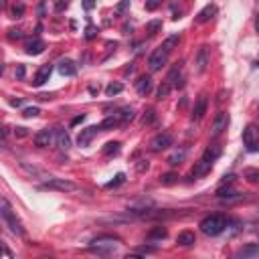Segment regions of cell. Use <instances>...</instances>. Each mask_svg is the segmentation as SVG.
<instances>
[{"instance_id": "30", "label": "cell", "mask_w": 259, "mask_h": 259, "mask_svg": "<svg viewBox=\"0 0 259 259\" xmlns=\"http://www.w3.org/2000/svg\"><path fill=\"white\" fill-rule=\"evenodd\" d=\"M160 28H162V20H150V22L146 24V30H148L150 34H156Z\"/></svg>"}, {"instance_id": "22", "label": "cell", "mask_w": 259, "mask_h": 259, "mask_svg": "<svg viewBox=\"0 0 259 259\" xmlns=\"http://www.w3.org/2000/svg\"><path fill=\"white\" fill-rule=\"evenodd\" d=\"M243 178H245L247 182H251V184L259 182V168H245V170H243Z\"/></svg>"}, {"instance_id": "46", "label": "cell", "mask_w": 259, "mask_h": 259, "mask_svg": "<svg viewBox=\"0 0 259 259\" xmlns=\"http://www.w3.org/2000/svg\"><path fill=\"white\" fill-rule=\"evenodd\" d=\"M144 168H148V162H142V164H138V170H144Z\"/></svg>"}, {"instance_id": "25", "label": "cell", "mask_w": 259, "mask_h": 259, "mask_svg": "<svg viewBox=\"0 0 259 259\" xmlns=\"http://www.w3.org/2000/svg\"><path fill=\"white\" fill-rule=\"evenodd\" d=\"M168 235V231L164 229V227H156V229H152L150 233H148V241H156V239H164Z\"/></svg>"}, {"instance_id": "14", "label": "cell", "mask_w": 259, "mask_h": 259, "mask_svg": "<svg viewBox=\"0 0 259 259\" xmlns=\"http://www.w3.org/2000/svg\"><path fill=\"white\" fill-rule=\"evenodd\" d=\"M55 144H57L61 150H69L71 138H69V134H67L63 127H55Z\"/></svg>"}, {"instance_id": "1", "label": "cell", "mask_w": 259, "mask_h": 259, "mask_svg": "<svg viewBox=\"0 0 259 259\" xmlns=\"http://www.w3.org/2000/svg\"><path fill=\"white\" fill-rule=\"evenodd\" d=\"M178 34H172V36H168L160 47H156L154 49V53L150 55V59H148V69L154 73V71H160L162 69V65H166V61H168V57H170V53L174 51V47L178 45Z\"/></svg>"}, {"instance_id": "38", "label": "cell", "mask_w": 259, "mask_h": 259, "mask_svg": "<svg viewBox=\"0 0 259 259\" xmlns=\"http://www.w3.org/2000/svg\"><path fill=\"white\" fill-rule=\"evenodd\" d=\"M24 77V65H18L16 67V79H22Z\"/></svg>"}, {"instance_id": "35", "label": "cell", "mask_w": 259, "mask_h": 259, "mask_svg": "<svg viewBox=\"0 0 259 259\" xmlns=\"http://www.w3.org/2000/svg\"><path fill=\"white\" fill-rule=\"evenodd\" d=\"M160 4H162V0H146V10L152 12V10H156Z\"/></svg>"}, {"instance_id": "47", "label": "cell", "mask_w": 259, "mask_h": 259, "mask_svg": "<svg viewBox=\"0 0 259 259\" xmlns=\"http://www.w3.org/2000/svg\"><path fill=\"white\" fill-rule=\"evenodd\" d=\"M255 30H257V32H259V14H257V16H255Z\"/></svg>"}, {"instance_id": "43", "label": "cell", "mask_w": 259, "mask_h": 259, "mask_svg": "<svg viewBox=\"0 0 259 259\" xmlns=\"http://www.w3.org/2000/svg\"><path fill=\"white\" fill-rule=\"evenodd\" d=\"M83 119H85V115H79V117H75V119H73V121H71V123H73V125H75V123H79V121H83Z\"/></svg>"}, {"instance_id": "23", "label": "cell", "mask_w": 259, "mask_h": 259, "mask_svg": "<svg viewBox=\"0 0 259 259\" xmlns=\"http://www.w3.org/2000/svg\"><path fill=\"white\" fill-rule=\"evenodd\" d=\"M119 121H121V119H119L117 115H109V117H105V119L101 121V130H103V132H107V130H113V127H115Z\"/></svg>"}, {"instance_id": "26", "label": "cell", "mask_w": 259, "mask_h": 259, "mask_svg": "<svg viewBox=\"0 0 259 259\" xmlns=\"http://www.w3.org/2000/svg\"><path fill=\"white\" fill-rule=\"evenodd\" d=\"M121 150V144L119 142H107L105 148H103V154L105 156H111V154H117Z\"/></svg>"}, {"instance_id": "29", "label": "cell", "mask_w": 259, "mask_h": 259, "mask_svg": "<svg viewBox=\"0 0 259 259\" xmlns=\"http://www.w3.org/2000/svg\"><path fill=\"white\" fill-rule=\"evenodd\" d=\"M123 91V85L121 83H109L107 87H105V93L111 97V95H117V93H121Z\"/></svg>"}, {"instance_id": "42", "label": "cell", "mask_w": 259, "mask_h": 259, "mask_svg": "<svg viewBox=\"0 0 259 259\" xmlns=\"http://www.w3.org/2000/svg\"><path fill=\"white\" fill-rule=\"evenodd\" d=\"M10 105H14V107L16 105H22V99H10Z\"/></svg>"}, {"instance_id": "36", "label": "cell", "mask_w": 259, "mask_h": 259, "mask_svg": "<svg viewBox=\"0 0 259 259\" xmlns=\"http://www.w3.org/2000/svg\"><path fill=\"white\" fill-rule=\"evenodd\" d=\"M154 117H156V115H154V109H148V111L144 113V119H142V121H144V123H152Z\"/></svg>"}, {"instance_id": "41", "label": "cell", "mask_w": 259, "mask_h": 259, "mask_svg": "<svg viewBox=\"0 0 259 259\" xmlns=\"http://www.w3.org/2000/svg\"><path fill=\"white\" fill-rule=\"evenodd\" d=\"M10 38H22V32H20V30H14V28H12V30H10Z\"/></svg>"}, {"instance_id": "32", "label": "cell", "mask_w": 259, "mask_h": 259, "mask_svg": "<svg viewBox=\"0 0 259 259\" xmlns=\"http://www.w3.org/2000/svg\"><path fill=\"white\" fill-rule=\"evenodd\" d=\"M123 180H125V176L119 172V174H115V178H113L111 182H107V184H105V188H115V186H119Z\"/></svg>"}, {"instance_id": "13", "label": "cell", "mask_w": 259, "mask_h": 259, "mask_svg": "<svg viewBox=\"0 0 259 259\" xmlns=\"http://www.w3.org/2000/svg\"><path fill=\"white\" fill-rule=\"evenodd\" d=\"M51 73H53V65H42L38 71H36V75H34V79H32V87H40V85H45L47 81H49V77H51Z\"/></svg>"}, {"instance_id": "40", "label": "cell", "mask_w": 259, "mask_h": 259, "mask_svg": "<svg viewBox=\"0 0 259 259\" xmlns=\"http://www.w3.org/2000/svg\"><path fill=\"white\" fill-rule=\"evenodd\" d=\"M87 38H93L95 36V26H87V34H85Z\"/></svg>"}, {"instance_id": "44", "label": "cell", "mask_w": 259, "mask_h": 259, "mask_svg": "<svg viewBox=\"0 0 259 259\" xmlns=\"http://www.w3.org/2000/svg\"><path fill=\"white\" fill-rule=\"evenodd\" d=\"M63 8H67V2H59L57 4V10H63Z\"/></svg>"}, {"instance_id": "31", "label": "cell", "mask_w": 259, "mask_h": 259, "mask_svg": "<svg viewBox=\"0 0 259 259\" xmlns=\"http://www.w3.org/2000/svg\"><path fill=\"white\" fill-rule=\"evenodd\" d=\"M176 180H178V174H174V172H166V174L160 176V182L162 184H174Z\"/></svg>"}, {"instance_id": "11", "label": "cell", "mask_w": 259, "mask_h": 259, "mask_svg": "<svg viewBox=\"0 0 259 259\" xmlns=\"http://www.w3.org/2000/svg\"><path fill=\"white\" fill-rule=\"evenodd\" d=\"M257 142H259V130H257V125L249 123V125L243 130V144H245L247 150H249V148L255 146Z\"/></svg>"}, {"instance_id": "19", "label": "cell", "mask_w": 259, "mask_h": 259, "mask_svg": "<svg viewBox=\"0 0 259 259\" xmlns=\"http://www.w3.org/2000/svg\"><path fill=\"white\" fill-rule=\"evenodd\" d=\"M136 91H138L140 95H148V93L152 91V79H150V75H142V77L136 81Z\"/></svg>"}, {"instance_id": "28", "label": "cell", "mask_w": 259, "mask_h": 259, "mask_svg": "<svg viewBox=\"0 0 259 259\" xmlns=\"http://www.w3.org/2000/svg\"><path fill=\"white\" fill-rule=\"evenodd\" d=\"M117 117H119L121 121H132V119H134V109H132V107H121V109L117 111Z\"/></svg>"}, {"instance_id": "17", "label": "cell", "mask_w": 259, "mask_h": 259, "mask_svg": "<svg viewBox=\"0 0 259 259\" xmlns=\"http://www.w3.org/2000/svg\"><path fill=\"white\" fill-rule=\"evenodd\" d=\"M57 69H59V73L65 75V77H73V75L77 73V67H75V63H73L71 59H61L59 65H57Z\"/></svg>"}, {"instance_id": "21", "label": "cell", "mask_w": 259, "mask_h": 259, "mask_svg": "<svg viewBox=\"0 0 259 259\" xmlns=\"http://www.w3.org/2000/svg\"><path fill=\"white\" fill-rule=\"evenodd\" d=\"M194 233L192 231H180L178 233V237H176V243L178 245H182V247H190V245H194Z\"/></svg>"}, {"instance_id": "37", "label": "cell", "mask_w": 259, "mask_h": 259, "mask_svg": "<svg viewBox=\"0 0 259 259\" xmlns=\"http://www.w3.org/2000/svg\"><path fill=\"white\" fill-rule=\"evenodd\" d=\"M22 12H24V4H16V6L12 8V14H14V18L22 16Z\"/></svg>"}, {"instance_id": "4", "label": "cell", "mask_w": 259, "mask_h": 259, "mask_svg": "<svg viewBox=\"0 0 259 259\" xmlns=\"http://www.w3.org/2000/svg\"><path fill=\"white\" fill-rule=\"evenodd\" d=\"M200 231L204 233V235H208V237H217V235H221L225 229H227V219L223 217V214H208V217H204L202 221H200Z\"/></svg>"}, {"instance_id": "2", "label": "cell", "mask_w": 259, "mask_h": 259, "mask_svg": "<svg viewBox=\"0 0 259 259\" xmlns=\"http://www.w3.org/2000/svg\"><path fill=\"white\" fill-rule=\"evenodd\" d=\"M221 156V148L219 146H208L206 150H204V154H202V158L196 162V166H194V170H192V178H198V176H204L210 168H212V162L217 160Z\"/></svg>"}, {"instance_id": "45", "label": "cell", "mask_w": 259, "mask_h": 259, "mask_svg": "<svg viewBox=\"0 0 259 259\" xmlns=\"http://www.w3.org/2000/svg\"><path fill=\"white\" fill-rule=\"evenodd\" d=\"M85 8H87V10L93 8V0H85Z\"/></svg>"}, {"instance_id": "7", "label": "cell", "mask_w": 259, "mask_h": 259, "mask_svg": "<svg viewBox=\"0 0 259 259\" xmlns=\"http://www.w3.org/2000/svg\"><path fill=\"white\" fill-rule=\"evenodd\" d=\"M227 125H229V113H227V111H219V113L214 115V119H212V130H210V136H212V138L221 136V134L227 130Z\"/></svg>"}, {"instance_id": "18", "label": "cell", "mask_w": 259, "mask_h": 259, "mask_svg": "<svg viewBox=\"0 0 259 259\" xmlns=\"http://www.w3.org/2000/svg\"><path fill=\"white\" fill-rule=\"evenodd\" d=\"M206 105H208V99L206 95H200L194 103V109H192V119H202V115L206 113Z\"/></svg>"}, {"instance_id": "20", "label": "cell", "mask_w": 259, "mask_h": 259, "mask_svg": "<svg viewBox=\"0 0 259 259\" xmlns=\"http://www.w3.org/2000/svg\"><path fill=\"white\" fill-rule=\"evenodd\" d=\"M24 51H26V55H40L45 51V42L40 38H32V40L26 42Z\"/></svg>"}, {"instance_id": "39", "label": "cell", "mask_w": 259, "mask_h": 259, "mask_svg": "<svg viewBox=\"0 0 259 259\" xmlns=\"http://www.w3.org/2000/svg\"><path fill=\"white\" fill-rule=\"evenodd\" d=\"M14 134H16L18 138H24L28 132H26V127H16V130H14Z\"/></svg>"}, {"instance_id": "3", "label": "cell", "mask_w": 259, "mask_h": 259, "mask_svg": "<svg viewBox=\"0 0 259 259\" xmlns=\"http://www.w3.org/2000/svg\"><path fill=\"white\" fill-rule=\"evenodd\" d=\"M0 217H2L4 225L10 229L12 235H22L24 233V227H22L20 219L16 217V212L12 210V206H10V202L6 198H2V202H0Z\"/></svg>"}, {"instance_id": "24", "label": "cell", "mask_w": 259, "mask_h": 259, "mask_svg": "<svg viewBox=\"0 0 259 259\" xmlns=\"http://www.w3.org/2000/svg\"><path fill=\"white\" fill-rule=\"evenodd\" d=\"M184 156H186V152H184V150H176L172 156H168V160H166V162H168L170 166H178V164H182Z\"/></svg>"}, {"instance_id": "34", "label": "cell", "mask_w": 259, "mask_h": 259, "mask_svg": "<svg viewBox=\"0 0 259 259\" xmlns=\"http://www.w3.org/2000/svg\"><path fill=\"white\" fill-rule=\"evenodd\" d=\"M127 6H130V0H121V2L115 6V14H117V16H121V14H123V10H125Z\"/></svg>"}, {"instance_id": "10", "label": "cell", "mask_w": 259, "mask_h": 259, "mask_svg": "<svg viewBox=\"0 0 259 259\" xmlns=\"http://www.w3.org/2000/svg\"><path fill=\"white\" fill-rule=\"evenodd\" d=\"M34 144L38 148H47L51 144H55V130H40L38 134H34Z\"/></svg>"}, {"instance_id": "27", "label": "cell", "mask_w": 259, "mask_h": 259, "mask_svg": "<svg viewBox=\"0 0 259 259\" xmlns=\"http://www.w3.org/2000/svg\"><path fill=\"white\" fill-rule=\"evenodd\" d=\"M172 91V85L168 83V81H164L160 87H158V91H156V97L158 99H164V97H168V93Z\"/></svg>"}, {"instance_id": "16", "label": "cell", "mask_w": 259, "mask_h": 259, "mask_svg": "<svg viewBox=\"0 0 259 259\" xmlns=\"http://www.w3.org/2000/svg\"><path fill=\"white\" fill-rule=\"evenodd\" d=\"M214 14H217V6H214V4H206V6L196 14V18H194V20H196L198 24H204V22H208Z\"/></svg>"}, {"instance_id": "5", "label": "cell", "mask_w": 259, "mask_h": 259, "mask_svg": "<svg viewBox=\"0 0 259 259\" xmlns=\"http://www.w3.org/2000/svg\"><path fill=\"white\" fill-rule=\"evenodd\" d=\"M115 243H119L117 237L103 235V237H97V239L91 241V251L97 253V255H111L115 251Z\"/></svg>"}, {"instance_id": "33", "label": "cell", "mask_w": 259, "mask_h": 259, "mask_svg": "<svg viewBox=\"0 0 259 259\" xmlns=\"http://www.w3.org/2000/svg\"><path fill=\"white\" fill-rule=\"evenodd\" d=\"M38 113H40V109H38V107H26V109L22 111V115H24V117H36Z\"/></svg>"}, {"instance_id": "15", "label": "cell", "mask_w": 259, "mask_h": 259, "mask_svg": "<svg viewBox=\"0 0 259 259\" xmlns=\"http://www.w3.org/2000/svg\"><path fill=\"white\" fill-rule=\"evenodd\" d=\"M259 255V245L257 243H249V245H243L235 257H243V259H251V257H257Z\"/></svg>"}, {"instance_id": "6", "label": "cell", "mask_w": 259, "mask_h": 259, "mask_svg": "<svg viewBox=\"0 0 259 259\" xmlns=\"http://www.w3.org/2000/svg\"><path fill=\"white\" fill-rule=\"evenodd\" d=\"M38 190H55V192H75L77 184L67 178H49L47 182L38 184Z\"/></svg>"}, {"instance_id": "12", "label": "cell", "mask_w": 259, "mask_h": 259, "mask_svg": "<svg viewBox=\"0 0 259 259\" xmlns=\"http://www.w3.org/2000/svg\"><path fill=\"white\" fill-rule=\"evenodd\" d=\"M101 130V125H89V127H85V130H81V134H79V138H77V144L79 146H89V142L97 136V132Z\"/></svg>"}, {"instance_id": "9", "label": "cell", "mask_w": 259, "mask_h": 259, "mask_svg": "<svg viewBox=\"0 0 259 259\" xmlns=\"http://www.w3.org/2000/svg\"><path fill=\"white\" fill-rule=\"evenodd\" d=\"M170 146H172V136L170 134H158L150 142V150L152 152H162V150H166Z\"/></svg>"}, {"instance_id": "8", "label": "cell", "mask_w": 259, "mask_h": 259, "mask_svg": "<svg viewBox=\"0 0 259 259\" xmlns=\"http://www.w3.org/2000/svg\"><path fill=\"white\" fill-rule=\"evenodd\" d=\"M208 63H210L208 47H200V49H198V53H196V57H194V69H196V73H198V75H200V73H204V71H206V67H208Z\"/></svg>"}]
</instances>
